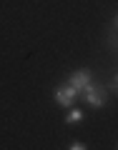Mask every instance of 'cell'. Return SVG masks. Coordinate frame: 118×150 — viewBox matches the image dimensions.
Returning a JSON list of instances; mask_svg holds the SVG:
<instances>
[{
    "instance_id": "5",
    "label": "cell",
    "mask_w": 118,
    "mask_h": 150,
    "mask_svg": "<svg viewBox=\"0 0 118 150\" xmlns=\"http://www.w3.org/2000/svg\"><path fill=\"white\" fill-rule=\"evenodd\" d=\"M68 148H70V150H88V145H86V143H81V140H73Z\"/></svg>"
},
{
    "instance_id": "7",
    "label": "cell",
    "mask_w": 118,
    "mask_h": 150,
    "mask_svg": "<svg viewBox=\"0 0 118 150\" xmlns=\"http://www.w3.org/2000/svg\"><path fill=\"white\" fill-rule=\"evenodd\" d=\"M113 30H118V15L113 18Z\"/></svg>"
},
{
    "instance_id": "3",
    "label": "cell",
    "mask_w": 118,
    "mask_h": 150,
    "mask_svg": "<svg viewBox=\"0 0 118 150\" xmlns=\"http://www.w3.org/2000/svg\"><path fill=\"white\" fill-rule=\"evenodd\" d=\"M68 83H70V85H73V88H75L78 93H83V90H86V88H88V85L93 83V75H91V70L81 68V70H73V73H70Z\"/></svg>"
},
{
    "instance_id": "1",
    "label": "cell",
    "mask_w": 118,
    "mask_h": 150,
    "mask_svg": "<svg viewBox=\"0 0 118 150\" xmlns=\"http://www.w3.org/2000/svg\"><path fill=\"white\" fill-rule=\"evenodd\" d=\"M81 95H83V100H86V105L96 108V110L106 108V103H108V90L101 85V83H91V85H88Z\"/></svg>"
},
{
    "instance_id": "6",
    "label": "cell",
    "mask_w": 118,
    "mask_h": 150,
    "mask_svg": "<svg viewBox=\"0 0 118 150\" xmlns=\"http://www.w3.org/2000/svg\"><path fill=\"white\" fill-rule=\"evenodd\" d=\"M111 90H113V93H118V73L113 75V80H111Z\"/></svg>"
},
{
    "instance_id": "2",
    "label": "cell",
    "mask_w": 118,
    "mask_h": 150,
    "mask_svg": "<svg viewBox=\"0 0 118 150\" xmlns=\"http://www.w3.org/2000/svg\"><path fill=\"white\" fill-rule=\"evenodd\" d=\"M78 95H81V93L75 90L70 83H60L53 90V100H55V105H60V108H73L75 100H78Z\"/></svg>"
},
{
    "instance_id": "4",
    "label": "cell",
    "mask_w": 118,
    "mask_h": 150,
    "mask_svg": "<svg viewBox=\"0 0 118 150\" xmlns=\"http://www.w3.org/2000/svg\"><path fill=\"white\" fill-rule=\"evenodd\" d=\"M86 120V112L81 110V108H70V112L65 115V123L68 125H75V123H83Z\"/></svg>"
}]
</instances>
